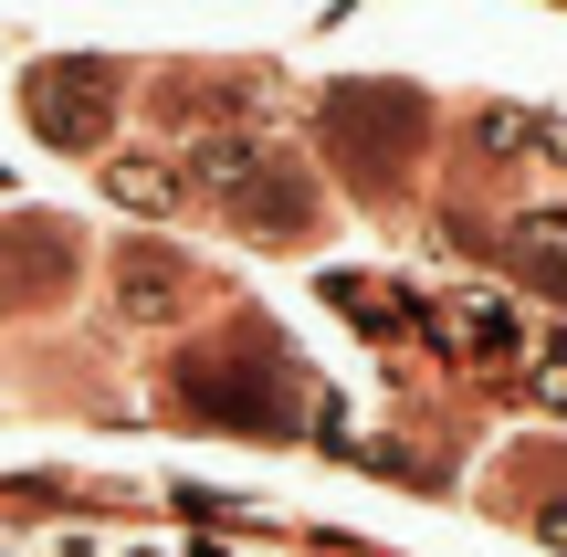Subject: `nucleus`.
I'll return each instance as SVG.
<instances>
[{
	"label": "nucleus",
	"mask_w": 567,
	"mask_h": 557,
	"mask_svg": "<svg viewBox=\"0 0 567 557\" xmlns=\"http://www.w3.org/2000/svg\"><path fill=\"white\" fill-rule=\"evenodd\" d=\"M189 179H200V189H210V200H221L243 231H264V243H305V231H316V179H305L284 147L210 137L200 158H189Z\"/></svg>",
	"instance_id": "obj_1"
},
{
	"label": "nucleus",
	"mask_w": 567,
	"mask_h": 557,
	"mask_svg": "<svg viewBox=\"0 0 567 557\" xmlns=\"http://www.w3.org/2000/svg\"><path fill=\"white\" fill-rule=\"evenodd\" d=\"M21 105H32L42 147H105V126H116V74H105V63H32V74H21Z\"/></svg>",
	"instance_id": "obj_2"
},
{
	"label": "nucleus",
	"mask_w": 567,
	"mask_h": 557,
	"mask_svg": "<svg viewBox=\"0 0 567 557\" xmlns=\"http://www.w3.org/2000/svg\"><path fill=\"white\" fill-rule=\"evenodd\" d=\"M505 516H526L547 547H567V463H557V442H526L505 463Z\"/></svg>",
	"instance_id": "obj_3"
},
{
	"label": "nucleus",
	"mask_w": 567,
	"mask_h": 557,
	"mask_svg": "<svg viewBox=\"0 0 567 557\" xmlns=\"http://www.w3.org/2000/svg\"><path fill=\"white\" fill-rule=\"evenodd\" d=\"M442 348L505 369V358H526V316H515L505 295H452V306H442Z\"/></svg>",
	"instance_id": "obj_4"
},
{
	"label": "nucleus",
	"mask_w": 567,
	"mask_h": 557,
	"mask_svg": "<svg viewBox=\"0 0 567 557\" xmlns=\"http://www.w3.org/2000/svg\"><path fill=\"white\" fill-rule=\"evenodd\" d=\"M505 264L526 274L536 295H567V200H536L505 221Z\"/></svg>",
	"instance_id": "obj_5"
},
{
	"label": "nucleus",
	"mask_w": 567,
	"mask_h": 557,
	"mask_svg": "<svg viewBox=\"0 0 567 557\" xmlns=\"http://www.w3.org/2000/svg\"><path fill=\"white\" fill-rule=\"evenodd\" d=\"M326 306L358 316V337H400V327H410V306L379 285V274H326Z\"/></svg>",
	"instance_id": "obj_6"
},
{
	"label": "nucleus",
	"mask_w": 567,
	"mask_h": 557,
	"mask_svg": "<svg viewBox=\"0 0 567 557\" xmlns=\"http://www.w3.org/2000/svg\"><path fill=\"white\" fill-rule=\"evenodd\" d=\"M105 189H116L126 210H179V168H158V158H116Z\"/></svg>",
	"instance_id": "obj_7"
},
{
	"label": "nucleus",
	"mask_w": 567,
	"mask_h": 557,
	"mask_svg": "<svg viewBox=\"0 0 567 557\" xmlns=\"http://www.w3.org/2000/svg\"><path fill=\"white\" fill-rule=\"evenodd\" d=\"M126 306H137V316L179 306V264H168V252H137V264H126Z\"/></svg>",
	"instance_id": "obj_8"
},
{
	"label": "nucleus",
	"mask_w": 567,
	"mask_h": 557,
	"mask_svg": "<svg viewBox=\"0 0 567 557\" xmlns=\"http://www.w3.org/2000/svg\"><path fill=\"white\" fill-rule=\"evenodd\" d=\"M32 557H116V537H105V526H53Z\"/></svg>",
	"instance_id": "obj_9"
},
{
	"label": "nucleus",
	"mask_w": 567,
	"mask_h": 557,
	"mask_svg": "<svg viewBox=\"0 0 567 557\" xmlns=\"http://www.w3.org/2000/svg\"><path fill=\"white\" fill-rule=\"evenodd\" d=\"M168 547H179V557H243L231 537H168Z\"/></svg>",
	"instance_id": "obj_10"
},
{
	"label": "nucleus",
	"mask_w": 567,
	"mask_h": 557,
	"mask_svg": "<svg viewBox=\"0 0 567 557\" xmlns=\"http://www.w3.org/2000/svg\"><path fill=\"white\" fill-rule=\"evenodd\" d=\"M116 557H179L168 537H116Z\"/></svg>",
	"instance_id": "obj_11"
},
{
	"label": "nucleus",
	"mask_w": 567,
	"mask_h": 557,
	"mask_svg": "<svg viewBox=\"0 0 567 557\" xmlns=\"http://www.w3.org/2000/svg\"><path fill=\"white\" fill-rule=\"evenodd\" d=\"M0 557H32V547H21V537H0Z\"/></svg>",
	"instance_id": "obj_12"
},
{
	"label": "nucleus",
	"mask_w": 567,
	"mask_h": 557,
	"mask_svg": "<svg viewBox=\"0 0 567 557\" xmlns=\"http://www.w3.org/2000/svg\"><path fill=\"white\" fill-rule=\"evenodd\" d=\"M557 369H567V327H557Z\"/></svg>",
	"instance_id": "obj_13"
},
{
	"label": "nucleus",
	"mask_w": 567,
	"mask_h": 557,
	"mask_svg": "<svg viewBox=\"0 0 567 557\" xmlns=\"http://www.w3.org/2000/svg\"><path fill=\"white\" fill-rule=\"evenodd\" d=\"M316 557H326V547H316Z\"/></svg>",
	"instance_id": "obj_14"
}]
</instances>
